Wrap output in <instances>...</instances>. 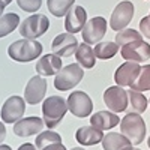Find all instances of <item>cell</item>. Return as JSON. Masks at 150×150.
I'll return each mask as SVG.
<instances>
[{"label":"cell","instance_id":"11","mask_svg":"<svg viewBox=\"0 0 150 150\" xmlns=\"http://www.w3.org/2000/svg\"><path fill=\"white\" fill-rule=\"evenodd\" d=\"M107 33V21L102 17H93L83 29V39L86 44H98Z\"/></svg>","mask_w":150,"mask_h":150},{"label":"cell","instance_id":"28","mask_svg":"<svg viewBox=\"0 0 150 150\" xmlns=\"http://www.w3.org/2000/svg\"><path fill=\"white\" fill-rule=\"evenodd\" d=\"M129 99H131L132 108L137 112H144L146 111V108H147V99H146V96L141 92L131 89L129 90Z\"/></svg>","mask_w":150,"mask_h":150},{"label":"cell","instance_id":"2","mask_svg":"<svg viewBox=\"0 0 150 150\" xmlns=\"http://www.w3.org/2000/svg\"><path fill=\"white\" fill-rule=\"evenodd\" d=\"M68 102L62 96H50L42 104V114L45 126L53 129L62 122L68 111Z\"/></svg>","mask_w":150,"mask_h":150},{"label":"cell","instance_id":"13","mask_svg":"<svg viewBox=\"0 0 150 150\" xmlns=\"http://www.w3.org/2000/svg\"><path fill=\"white\" fill-rule=\"evenodd\" d=\"M140 71H141L140 63H137V62H128L126 60L114 72V81H116L117 86H122V87L129 86L131 87L135 83V80L138 78Z\"/></svg>","mask_w":150,"mask_h":150},{"label":"cell","instance_id":"32","mask_svg":"<svg viewBox=\"0 0 150 150\" xmlns=\"http://www.w3.org/2000/svg\"><path fill=\"white\" fill-rule=\"evenodd\" d=\"M5 137H6V128H5V125L0 122V144L5 141Z\"/></svg>","mask_w":150,"mask_h":150},{"label":"cell","instance_id":"36","mask_svg":"<svg viewBox=\"0 0 150 150\" xmlns=\"http://www.w3.org/2000/svg\"><path fill=\"white\" fill-rule=\"evenodd\" d=\"M3 9H5V3L0 2V17H2V14H3Z\"/></svg>","mask_w":150,"mask_h":150},{"label":"cell","instance_id":"10","mask_svg":"<svg viewBox=\"0 0 150 150\" xmlns=\"http://www.w3.org/2000/svg\"><path fill=\"white\" fill-rule=\"evenodd\" d=\"M120 54L125 60L128 62H137V63H141L150 59V45L147 42L141 41H135L131 44L123 45L120 50Z\"/></svg>","mask_w":150,"mask_h":150},{"label":"cell","instance_id":"9","mask_svg":"<svg viewBox=\"0 0 150 150\" xmlns=\"http://www.w3.org/2000/svg\"><path fill=\"white\" fill-rule=\"evenodd\" d=\"M104 102L112 112H122L128 108V92L122 86H111L104 93Z\"/></svg>","mask_w":150,"mask_h":150},{"label":"cell","instance_id":"6","mask_svg":"<svg viewBox=\"0 0 150 150\" xmlns=\"http://www.w3.org/2000/svg\"><path fill=\"white\" fill-rule=\"evenodd\" d=\"M68 108L69 111L75 117H80V119H84V117H89L92 114V110H93V102L90 96L81 92V90H77L69 95L68 98Z\"/></svg>","mask_w":150,"mask_h":150},{"label":"cell","instance_id":"7","mask_svg":"<svg viewBox=\"0 0 150 150\" xmlns=\"http://www.w3.org/2000/svg\"><path fill=\"white\" fill-rule=\"evenodd\" d=\"M132 17H134V3L128 2V0L120 2L111 14L110 26L114 32H120L126 29V26L132 21Z\"/></svg>","mask_w":150,"mask_h":150},{"label":"cell","instance_id":"17","mask_svg":"<svg viewBox=\"0 0 150 150\" xmlns=\"http://www.w3.org/2000/svg\"><path fill=\"white\" fill-rule=\"evenodd\" d=\"M62 69V57L53 54H45L41 57L36 63V72L42 75V77H50V75H56Z\"/></svg>","mask_w":150,"mask_h":150},{"label":"cell","instance_id":"12","mask_svg":"<svg viewBox=\"0 0 150 150\" xmlns=\"http://www.w3.org/2000/svg\"><path fill=\"white\" fill-rule=\"evenodd\" d=\"M77 48H78V41H77V38L74 36V33L57 35L53 41V45H51L53 53L59 57L72 56V54H75Z\"/></svg>","mask_w":150,"mask_h":150},{"label":"cell","instance_id":"5","mask_svg":"<svg viewBox=\"0 0 150 150\" xmlns=\"http://www.w3.org/2000/svg\"><path fill=\"white\" fill-rule=\"evenodd\" d=\"M50 27V20L42 14H33L21 21L20 35L26 39H36L42 36Z\"/></svg>","mask_w":150,"mask_h":150},{"label":"cell","instance_id":"19","mask_svg":"<svg viewBox=\"0 0 150 150\" xmlns=\"http://www.w3.org/2000/svg\"><path fill=\"white\" fill-rule=\"evenodd\" d=\"M119 123H120V119L117 117V112H112V111H98L96 114L90 117V125H93L95 128L101 131L111 129L117 126Z\"/></svg>","mask_w":150,"mask_h":150},{"label":"cell","instance_id":"31","mask_svg":"<svg viewBox=\"0 0 150 150\" xmlns=\"http://www.w3.org/2000/svg\"><path fill=\"white\" fill-rule=\"evenodd\" d=\"M41 150H66V147L62 143H54V144H50V146H47Z\"/></svg>","mask_w":150,"mask_h":150},{"label":"cell","instance_id":"34","mask_svg":"<svg viewBox=\"0 0 150 150\" xmlns=\"http://www.w3.org/2000/svg\"><path fill=\"white\" fill-rule=\"evenodd\" d=\"M0 150H12L9 146H6V144H0Z\"/></svg>","mask_w":150,"mask_h":150},{"label":"cell","instance_id":"25","mask_svg":"<svg viewBox=\"0 0 150 150\" xmlns=\"http://www.w3.org/2000/svg\"><path fill=\"white\" fill-rule=\"evenodd\" d=\"M131 89L138 90V92H146L150 90V65L141 66L138 78L135 80V83L131 86Z\"/></svg>","mask_w":150,"mask_h":150},{"label":"cell","instance_id":"8","mask_svg":"<svg viewBox=\"0 0 150 150\" xmlns=\"http://www.w3.org/2000/svg\"><path fill=\"white\" fill-rule=\"evenodd\" d=\"M26 111V102L21 96H11L6 99L2 111H0V117L5 123H17Z\"/></svg>","mask_w":150,"mask_h":150},{"label":"cell","instance_id":"39","mask_svg":"<svg viewBox=\"0 0 150 150\" xmlns=\"http://www.w3.org/2000/svg\"><path fill=\"white\" fill-rule=\"evenodd\" d=\"M147 144H149V149H150V137H149V141H147Z\"/></svg>","mask_w":150,"mask_h":150},{"label":"cell","instance_id":"35","mask_svg":"<svg viewBox=\"0 0 150 150\" xmlns=\"http://www.w3.org/2000/svg\"><path fill=\"white\" fill-rule=\"evenodd\" d=\"M123 150H141V149H137V147H132V146H128V147H125Z\"/></svg>","mask_w":150,"mask_h":150},{"label":"cell","instance_id":"20","mask_svg":"<svg viewBox=\"0 0 150 150\" xmlns=\"http://www.w3.org/2000/svg\"><path fill=\"white\" fill-rule=\"evenodd\" d=\"M75 59L77 62L86 69H92L96 63V54H95V50L89 45V44H81L78 45L77 51H75Z\"/></svg>","mask_w":150,"mask_h":150},{"label":"cell","instance_id":"30","mask_svg":"<svg viewBox=\"0 0 150 150\" xmlns=\"http://www.w3.org/2000/svg\"><path fill=\"white\" fill-rule=\"evenodd\" d=\"M140 30L143 36L150 39V17H144L140 20Z\"/></svg>","mask_w":150,"mask_h":150},{"label":"cell","instance_id":"18","mask_svg":"<svg viewBox=\"0 0 150 150\" xmlns=\"http://www.w3.org/2000/svg\"><path fill=\"white\" fill-rule=\"evenodd\" d=\"M75 138L81 146H95L98 143H102L104 132L101 129L95 128L93 125H90V126L80 128L77 134H75Z\"/></svg>","mask_w":150,"mask_h":150},{"label":"cell","instance_id":"4","mask_svg":"<svg viewBox=\"0 0 150 150\" xmlns=\"http://www.w3.org/2000/svg\"><path fill=\"white\" fill-rule=\"evenodd\" d=\"M84 77L83 66L78 63H71L65 68H62L54 78V87L60 92H66L69 89H74Z\"/></svg>","mask_w":150,"mask_h":150},{"label":"cell","instance_id":"23","mask_svg":"<svg viewBox=\"0 0 150 150\" xmlns=\"http://www.w3.org/2000/svg\"><path fill=\"white\" fill-rule=\"evenodd\" d=\"M18 23H20V17L17 14H5L0 17V38H3L9 33H12L17 27H18Z\"/></svg>","mask_w":150,"mask_h":150},{"label":"cell","instance_id":"26","mask_svg":"<svg viewBox=\"0 0 150 150\" xmlns=\"http://www.w3.org/2000/svg\"><path fill=\"white\" fill-rule=\"evenodd\" d=\"M143 35L138 33L134 29H123L120 32L116 33V42L117 45H126V44H131V42H135V41H141Z\"/></svg>","mask_w":150,"mask_h":150},{"label":"cell","instance_id":"33","mask_svg":"<svg viewBox=\"0 0 150 150\" xmlns=\"http://www.w3.org/2000/svg\"><path fill=\"white\" fill-rule=\"evenodd\" d=\"M18 150H36V147H35L33 144H30V143H26V144L20 146V147H18Z\"/></svg>","mask_w":150,"mask_h":150},{"label":"cell","instance_id":"14","mask_svg":"<svg viewBox=\"0 0 150 150\" xmlns=\"http://www.w3.org/2000/svg\"><path fill=\"white\" fill-rule=\"evenodd\" d=\"M45 93H47V81L41 75H36V77L29 80L26 90H24V99H26L27 104L36 105L44 99Z\"/></svg>","mask_w":150,"mask_h":150},{"label":"cell","instance_id":"38","mask_svg":"<svg viewBox=\"0 0 150 150\" xmlns=\"http://www.w3.org/2000/svg\"><path fill=\"white\" fill-rule=\"evenodd\" d=\"M71 150H84V149H81V147H74V149H71Z\"/></svg>","mask_w":150,"mask_h":150},{"label":"cell","instance_id":"21","mask_svg":"<svg viewBox=\"0 0 150 150\" xmlns=\"http://www.w3.org/2000/svg\"><path fill=\"white\" fill-rule=\"evenodd\" d=\"M128 146H132V143L123 134L108 132L102 138L104 150H123L125 147H128Z\"/></svg>","mask_w":150,"mask_h":150},{"label":"cell","instance_id":"29","mask_svg":"<svg viewBox=\"0 0 150 150\" xmlns=\"http://www.w3.org/2000/svg\"><path fill=\"white\" fill-rule=\"evenodd\" d=\"M17 3L18 6L23 9V11H26V12H36L38 9L41 8L42 5V0H17Z\"/></svg>","mask_w":150,"mask_h":150},{"label":"cell","instance_id":"15","mask_svg":"<svg viewBox=\"0 0 150 150\" xmlns=\"http://www.w3.org/2000/svg\"><path fill=\"white\" fill-rule=\"evenodd\" d=\"M87 23V12L83 6H72L66 14L65 29L68 33H78Z\"/></svg>","mask_w":150,"mask_h":150},{"label":"cell","instance_id":"24","mask_svg":"<svg viewBox=\"0 0 150 150\" xmlns=\"http://www.w3.org/2000/svg\"><path fill=\"white\" fill-rule=\"evenodd\" d=\"M119 51V45L117 42H99L95 47V54L98 59L108 60L111 57H114Z\"/></svg>","mask_w":150,"mask_h":150},{"label":"cell","instance_id":"22","mask_svg":"<svg viewBox=\"0 0 150 150\" xmlns=\"http://www.w3.org/2000/svg\"><path fill=\"white\" fill-rule=\"evenodd\" d=\"M74 3L75 0H47L48 11L54 17H66Z\"/></svg>","mask_w":150,"mask_h":150},{"label":"cell","instance_id":"1","mask_svg":"<svg viewBox=\"0 0 150 150\" xmlns=\"http://www.w3.org/2000/svg\"><path fill=\"white\" fill-rule=\"evenodd\" d=\"M8 54L15 62H21V63L32 62L42 54V44H39L35 39H26L24 38V39L15 41L14 44L9 45Z\"/></svg>","mask_w":150,"mask_h":150},{"label":"cell","instance_id":"37","mask_svg":"<svg viewBox=\"0 0 150 150\" xmlns=\"http://www.w3.org/2000/svg\"><path fill=\"white\" fill-rule=\"evenodd\" d=\"M0 2H2V3H5V6H6V5H9V3L12 2V0H0Z\"/></svg>","mask_w":150,"mask_h":150},{"label":"cell","instance_id":"3","mask_svg":"<svg viewBox=\"0 0 150 150\" xmlns=\"http://www.w3.org/2000/svg\"><path fill=\"white\" fill-rule=\"evenodd\" d=\"M120 131L134 144H141L146 137V123L143 117L137 112H128L120 120Z\"/></svg>","mask_w":150,"mask_h":150},{"label":"cell","instance_id":"16","mask_svg":"<svg viewBox=\"0 0 150 150\" xmlns=\"http://www.w3.org/2000/svg\"><path fill=\"white\" fill-rule=\"evenodd\" d=\"M42 129H44V120L36 116L20 119L14 126V132L18 137H30L35 134H41Z\"/></svg>","mask_w":150,"mask_h":150},{"label":"cell","instance_id":"27","mask_svg":"<svg viewBox=\"0 0 150 150\" xmlns=\"http://www.w3.org/2000/svg\"><path fill=\"white\" fill-rule=\"evenodd\" d=\"M54 143H62V137L57 132L53 131H44L38 135L36 138V147L38 149H44L50 144H54Z\"/></svg>","mask_w":150,"mask_h":150},{"label":"cell","instance_id":"40","mask_svg":"<svg viewBox=\"0 0 150 150\" xmlns=\"http://www.w3.org/2000/svg\"><path fill=\"white\" fill-rule=\"evenodd\" d=\"M149 17H150V15H149Z\"/></svg>","mask_w":150,"mask_h":150}]
</instances>
